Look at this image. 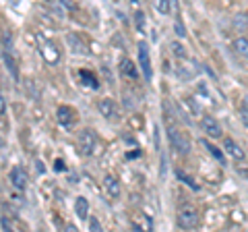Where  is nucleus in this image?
Instances as JSON below:
<instances>
[{
	"instance_id": "423d86ee",
	"label": "nucleus",
	"mask_w": 248,
	"mask_h": 232,
	"mask_svg": "<svg viewBox=\"0 0 248 232\" xmlns=\"http://www.w3.org/2000/svg\"><path fill=\"white\" fill-rule=\"evenodd\" d=\"M9 179H11V184L15 189H19V191L27 189V172L23 166H13L11 172H9Z\"/></svg>"
},
{
	"instance_id": "4468645a",
	"label": "nucleus",
	"mask_w": 248,
	"mask_h": 232,
	"mask_svg": "<svg viewBox=\"0 0 248 232\" xmlns=\"http://www.w3.org/2000/svg\"><path fill=\"white\" fill-rule=\"evenodd\" d=\"M4 63H6V68H11V75H13V79L17 81L19 79V68H17V60H15V56L9 52H4Z\"/></svg>"
},
{
	"instance_id": "6e6552de",
	"label": "nucleus",
	"mask_w": 248,
	"mask_h": 232,
	"mask_svg": "<svg viewBox=\"0 0 248 232\" xmlns=\"http://www.w3.org/2000/svg\"><path fill=\"white\" fill-rule=\"evenodd\" d=\"M97 110L108 120H116V118H118V114H120L118 112V106H116L112 99H108V98L106 99H99V102H97Z\"/></svg>"
},
{
	"instance_id": "cd10ccee",
	"label": "nucleus",
	"mask_w": 248,
	"mask_h": 232,
	"mask_svg": "<svg viewBox=\"0 0 248 232\" xmlns=\"http://www.w3.org/2000/svg\"><path fill=\"white\" fill-rule=\"evenodd\" d=\"M6 112V99H4V96L0 94V116H2Z\"/></svg>"
},
{
	"instance_id": "a878e982",
	"label": "nucleus",
	"mask_w": 248,
	"mask_h": 232,
	"mask_svg": "<svg viewBox=\"0 0 248 232\" xmlns=\"http://www.w3.org/2000/svg\"><path fill=\"white\" fill-rule=\"evenodd\" d=\"M54 170H56V172H64V170H66L64 162H62V160H56V162H54Z\"/></svg>"
},
{
	"instance_id": "39448f33",
	"label": "nucleus",
	"mask_w": 248,
	"mask_h": 232,
	"mask_svg": "<svg viewBox=\"0 0 248 232\" xmlns=\"http://www.w3.org/2000/svg\"><path fill=\"white\" fill-rule=\"evenodd\" d=\"M40 54H42V58L46 60V63L52 65V66L60 63V50L56 48V44L50 42V40L40 42Z\"/></svg>"
},
{
	"instance_id": "9d476101",
	"label": "nucleus",
	"mask_w": 248,
	"mask_h": 232,
	"mask_svg": "<svg viewBox=\"0 0 248 232\" xmlns=\"http://www.w3.org/2000/svg\"><path fill=\"white\" fill-rule=\"evenodd\" d=\"M201 127H203V131H205L209 137H213V139H219L221 137V127H219V122H217L213 116H203V120H201Z\"/></svg>"
},
{
	"instance_id": "9b49d317",
	"label": "nucleus",
	"mask_w": 248,
	"mask_h": 232,
	"mask_svg": "<svg viewBox=\"0 0 248 232\" xmlns=\"http://www.w3.org/2000/svg\"><path fill=\"white\" fill-rule=\"evenodd\" d=\"M223 148H226V151L230 153L234 160H244L246 158V153H244V149L240 148V145L234 141V139H230V137H226L223 139Z\"/></svg>"
},
{
	"instance_id": "6ab92c4d",
	"label": "nucleus",
	"mask_w": 248,
	"mask_h": 232,
	"mask_svg": "<svg viewBox=\"0 0 248 232\" xmlns=\"http://www.w3.org/2000/svg\"><path fill=\"white\" fill-rule=\"evenodd\" d=\"M153 6H155V11H157L159 15H170V11H172L170 0H153Z\"/></svg>"
},
{
	"instance_id": "c756f323",
	"label": "nucleus",
	"mask_w": 248,
	"mask_h": 232,
	"mask_svg": "<svg viewBox=\"0 0 248 232\" xmlns=\"http://www.w3.org/2000/svg\"><path fill=\"white\" fill-rule=\"evenodd\" d=\"M130 2H139V0H130Z\"/></svg>"
},
{
	"instance_id": "dca6fc26",
	"label": "nucleus",
	"mask_w": 248,
	"mask_h": 232,
	"mask_svg": "<svg viewBox=\"0 0 248 232\" xmlns=\"http://www.w3.org/2000/svg\"><path fill=\"white\" fill-rule=\"evenodd\" d=\"M201 143L205 145V149H207L209 153H211V156H213V158H215L217 162H219V164H226V158H223V151H221V149H217L213 143H207L205 139H203V141H201Z\"/></svg>"
},
{
	"instance_id": "ddd939ff",
	"label": "nucleus",
	"mask_w": 248,
	"mask_h": 232,
	"mask_svg": "<svg viewBox=\"0 0 248 232\" xmlns=\"http://www.w3.org/2000/svg\"><path fill=\"white\" fill-rule=\"evenodd\" d=\"M75 214L79 220H87V214H89V201L85 197H77L75 201Z\"/></svg>"
},
{
	"instance_id": "2eb2a0df",
	"label": "nucleus",
	"mask_w": 248,
	"mask_h": 232,
	"mask_svg": "<svg viewBox=\"0 0 248 232\" xmlns=\"http://www.w3.org/2000/svg\"><path fill=\"white\" fill-rule=\"evenodd\" d=\"M120 71H122V75H126V77H130V79H137V65H133L128 58H124L122 63H120Z\"/></svg>"
},
{
	"instance_id": "0eeeda50",
	"label": "nucleus",
	"mask_w": 248,
	"mask_h": 232,
	"mask_svg": "<svg viewBox=\"0 0 248 232\" xmlns=\"http://www.w3.org/2000/svg\"><path fill=\"white\" fill-rule=\"evenodd\" d=\"M56 118H58V125L68 129L77 120V110H75V108H71V106H58Z\"/></svg>"
},
{
	"instance_id": "f3484780",
	"label": "nucleus",
	"mask_w": 248,
	"mask_h": 232,
	"mask_svg": "<svg viewBox=\"0 0 248 232\" xmlns=\"http://www.w3.org/2000/svg\"><path fill=\"white\" fill-rule=\"evenodd\" d=\"M81 75V79H83V85H87V87H91V89H97L99 87V83H97V79H95V75L93 73H89V71H83L79 73Z\"/></svg>"
},
{
	"instance_id": "1a4fd4ad",
	"label": "nucleus",
	"mask_w": 248,
	"mask_h": 232,
	"mask_svg": "<svg viewBox=\"0 0 248 232\" xmlns=\"http://www.w3.org/2000/svg\"><path fill=\"white\" fill-rule=\"evenodd\" d=\"M66 44L71 46V52L73 54H81V56H87V54H89V46H87V42L81 40V35L68 33L66 35Z\"/></svg>"
},
{
	"instance_id": "7ed1b4c3",
	"label": "nucleus",
	"mask_w": 248,
	"mask_h": 232,
	"mask_svg": "<svg viewBox=\"0 0 248 232\" xmlns=\"http://www.w3.org/2000/svg\"><path fill=\"white\" fill-rule=\"evenodd\" d=\"M168 137H170V143H172V148L182 153V156H186V153L190 151V139L186 137L182 131H176V129H170L168 131Z\"/></svg>"
},
{
	"instance_id": "412c9836",
	"label": "nucleus",
	"mask_w": 248,
	"mask_h": 232,
	"mask_svg": "<svg viewBox=\"0 0 248 232\" xmlns=\"http://www.w3.org/2000/svg\"><path fill=\"white\" fill-rule=\"evenodd\" d=\"M240 118H242V122L248 127V98H244V102L240 104Z\"/></svg>"
},
{
	"instance_id": "f257e3e1",
	"label": "nucleus",
	"mask_w": 248,
	"mask_h": 232,
	"mask_svg": "<svg viewBox=\"0 0 248 232\" xmlns=\"http://www.w3.org/2000/svg\"><path fill=\"white\" fill-rule=\"evenodd\" d=\"M77 148L81 156H91L97 148V133L93 129H83L77 135Z\"/></svg>"
},
{
	"instance_id": "b1692460",
	"label": "nucleus",
	"mask_w": 248,
	"mask_h": 232,
	"mask_svg": "<svg viewBox=\"0 0 248 232\" xmlns=\"http://www.w3.org/2000/svg\"><path fill=\"white\" fill-rule=\"evenodd\" d=\"M89 230H95V232H102V230H104V228H102V224H99V220H97V218H93V215L89 218Z\"/></svg>"
},
{
	"instance_id": "393cba45",
	"label": "nucleus",
	"mask_w": 248,
	"mask_h": 232,
	"mask_svg": "<svg viewBox=\"0 0 248 232\" xmlns=\"http://www.w3.org/2000/svg\"><path fill=\"white\" fill-rule=\"evenodd\" d=\"M172 50L176 56H180V58H186V50L182 48V44H172Z\"/></svg>"
},
{
	"instance_id": "20e7f679",
	"label": "nucleus",
	"mask_w": 248,
	"mask_h": 232,
	"mask_svg": "<svg viewBox=\"0 0 248 232\" xmlns=\"http://www.w3.org/2000/svg\"><path fill=\"white\" fill-rule=\"evenodd\" d=\"M139 65H141L145 81H151L153 79V66H151V56H149V46L145 42L139 44Z\"/></svg>"
},
{
	"instance_id": "4be33fe9",
	"label": "nucleus",
	"mask_w": 248,
	"mask_h": 232,
	"mask_svg": "<svg viewBox=\"0 0 248 232\" xmlns=\"http://www.w3.org/2000/svg\"><path fill=\"white\" fill-rule=\"evenodd\" d=\"M135 23H137V27L143 32V27H145V13L143 11H137L135 13Z\"/></svg>"
},
{
	"instance_id": "f8f14e48",
	"label": "nucleus",
	"mask_w": 248,
	"mask_h": 232,
	"mask_svg": "<svg viewBox=\"0 0 248 232\" xmlns=\"http://www.w3.org/2000/svg\"><path fill=\"white\" fill-rule=\"evenodd\" d=\"M104 187H106V191H108V195L110 197H120V182H118V179L116 176H112V174H106L104 176Z\"/></svg>"
},
{
	"instance_id": "c85d7f7f",
	"label": "nucleus",
	"mask_w": 248,
	"mask_h": 232,
	"mask_svg": "<svg viewBox=\"0 0 248 232\" xmlns=\"http://www.w3.org/2000/svg\"><path fill=\"white\" fill-rule=\"evenodd\" d=\"M2 145H4V141H2V137H0V148H2Z\"/></svg>"
},
{
	"instance_id": "f03ea898",
	"label": "nucleus",
	"mask_w": 248,
	"mask_h": 232,
	"mask_svg": "<svg viewBox=\"0 0 248 232\" xmlns=\"http://www.w3.org/2000/svg\"><path fill=\"white\" fill-rule=\"evenodd\" d=\"M176 224H178V226H180L182 230H195V228H199L201 218H199V214L192 210V207H184V210L178 212Z\"/></svg>"
},
{
	"instance_id": "5701e85b",
	"label": "nucleus",
	"mask_w": 248,
	"mask_h": 232,
	"mask_svg": "<svg viewBox=\"0 0 248 232\" xmlns=\"http://www.w3.org/2000/svg\"><path fill=\"white\" fill-rule=\"evenodd\" d=\"M176 174H178V179H182V182H186V184H190V187H192V189H199V187H197V184H195V182H192V179H190V176H186V174L182 172V170H178V172H176Z\"/></svg>"
},
{
	"instance_id": "a211bd4d",
	"label": "nucleus",
	"mask_w": 248,
	"mask_h": 232,
	"mask_svg": "<svg viewBox=\"0 0 248 232\" xmlns=\"http://www.w3.org/2000/svg\"><path fill=\"white\" fill-rule=\"evenodd\" d=\"M234 50L240 54V56L248 58V40L246 37H238V40L234 42Z\"/></svg>"
},
{
	"instance_id": "bb28decb",
	"label": "nucleus",
	"mask_w": 248,
	"mask_h": 232,
	"mask_svg": "<svg viewBox=\"0 0 248 232\" xmlns=\"http://www.w3.org/2000/svg\"><path fill=\"white\" fill-rule=\"evenodd\" d=\"M176 33L180 35V37H184V35H186V32H184V25L180 23V19H178V25H176Z\"/></svg>"
},
{
	"instance_id": "aec40b11",
	"label": "nucleus",
	"mask_w": 248,
	"mask_h": 232,
	"mask_svg": "<svg viewBox=\"0 0 248 232\" xmlns=\"http://www.w3.org/2000/svg\"><path fill=\"white\" fill-rule=\"evenodd\" d=\"M234 27L240 29V32H244V29L248 27V17L246 15H238V17H234Z\"/></svg>"
}]
</instances>
